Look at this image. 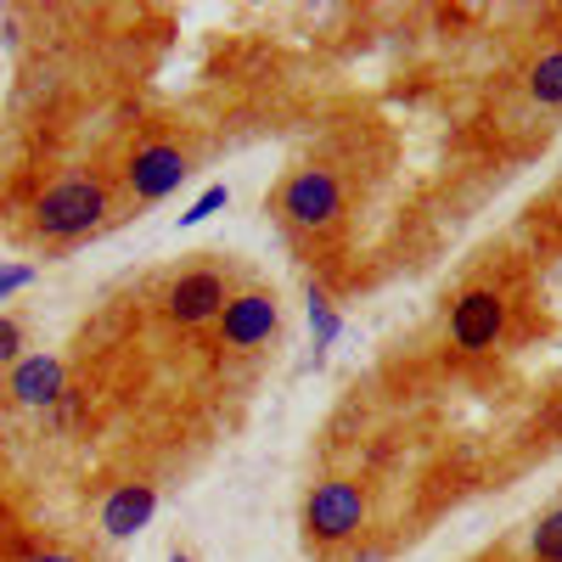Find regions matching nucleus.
Wrapping results in <instances>:
<instances>
[{"label":"nucleus","mask_w":562,"mask_h":562,"mask_svg":"<svg viewBox=\"0 0 562 562\" xmlns=\"http://www.w3.org/2000/svg\"><path fill=\"white\" fill-rule=\"evenodd\" d=\"M102 209H108V198L97 180H63L34 203V225H40V237H79V231L102 220Z\"/></svg>","instance_id":"1"},{"label":"nucleus","mask_w":562,"mask_h":562,"mask_svg":"<svg viewBox=\"0 0 562 562\" xmlns=\"http://www.w3.org/2000/svg\"><path fill=\"white\" fill-rule=\"evenodd\" d=\"M304 524H310L315 540H349L366 524V495L355 484H344V479L315 484L310 501H304Z\"/></svg>","instance_id":"2"},{"label":"nucleus","mask_w":562,"mask_h":562,"mask_svg":"<svg viewBox=\"0 0 562 562\" xmlns=\"http://www.w3.org/2000/svg\"><path fill=\"white\" fill-rule=\"evenodd\" d=\"M338 203H344V192H338V180L326 169H299L288 186H281V214H288L293 225H304V231L333 225Z\"/></svg>","instance_id":"3"},{"label":"nucleus","mask_w":562,"mask_h":562,"mask_svg":"<svg viewBox=\"0 0 562 562\" xmlns=\"http://www.w3.org/2000/svg\"><path fill=\"white\" fill-rule=\"evenodd\" d=\"M186 175H192V164H186V153H180V147H140V153L130 158V169H124L130 192H135L140 203L169 198Z\"/></svg>","instance_id":"4"},{"label":"nucleus","mask_w":562,"mask_h":562,"mask_svg":"<svg viewBox=\"0 0 562 562\" xmlns=\"http://www.w3.org/2000/svg\"><path fill=\"white\" fill-rule=\"evenodd\" d=\"M276 333V299L270 293H237V299H225L220 310V338L231 349H254Z\"/></svg>","instance_id":"5"},{"label":"nucleus","mask_w":562,"mask_h":562,"mask_svg":"<svg viewBox=\"0 0 562 562\" xmlns=\"http://www.w3.org/2000/svg\"><path fill=\"white\" fill-rule=\"evenodd\" d=\"M501 326H506V304H501V293H467L456 310H450V338H456V349H490L495 338H501Z\"/></svg>","instance_id":"6"},{"label":"nucleus","mask_w":562,"mask_h":562,"mask_svg":"<svg viewBox=\"0 0 562 562\" xmlns=\"http://www.w3.org/2000/svg\"><path fill=\"white\" fill-rule=\"evenodd\" d=\"M225 310V281L214 270H192V276H180L175 288H169V315L180 326H203Z\"/></svg>","instance_id":"7"},{"label":"nucleus","mask_w":562,"mask_h":562,"mask_svg":"<svg viewBox=\"0 0 562 562\" xmlns=\"http://www.w3.org/2000/svg\"><path fill=\"white\" fill-rule=\"evenodd\" d=\"M153 506H158V495H153V484H124L108 506H102V529L113 535V540H130L135 529H147V518H153Z\"/></svg>","instance_id":"8"},{"label":"nucleus","mask_w":562,"mask_h":562,"mask_svg":"<svg viewBox=\"0 0 562 562\" xmlns=\"http://www.w3.org/2000/svg\"><path fill=\"white\" fill-rule=\"evenodd\" d=\"M12 394H18L23 405H52V400L63 394V366H57L52 355L18 360V371H12Z\"/></svg>","instance_id":"9"},{"label":"nucleus","mask_w":562,"mask_h":562,"mask_svg":"<svg viewBox=\"0 0 562 562\" xmlns=\"http://www.w3.org/2000/svg\"><path fill=\"white\" fill-rule=\"evenodd\" d=\"M529 97L546 102V108L562 102V52H546V57L529 68Z\"/></svg>","instance_id":"10"},{"label":"nucleus","mask_w":562,"mask_h":562,"mask_svg":"<svg viewBox=\"0 0 562 562\" xmlns=\"http://www.w3.org/2000/svg\"><path fill=\"white\" fill-rule=\"evenodd\" d=\"M535 557H540V562H562V506L540 518V529H535Z\"/></svg>","instance_id":"11"},{"label":"nucleus","mask_w":562,"mask_h":562,"mask_svg":"<svg viewBox=\"0 0 562 562\" xmlns=\"http://www.w3.org/2000/svg\"><path fill=\"white\" fill-rule=\"evenodd\" d=\"M310 333H315V349H326L338 338V310L326 304L321 293H310Z\"/></svg>","instance_id":"12"},{"label":"nucleus","mask_w":562,"mask_h":562,"mask_svg":"<svg viewBox=\"0 0 562 562\" xmlns=\"http://www.w3.org/2000/svg\"><path fill=\"white\" fill-rule=\"evenodd\" d=\"M225 198H231V192H225V186H209V192H203V198H198L192 209H186V214H180V225H203V220H214V214L225 209Z\"/></svg>","instance_id":"13"},{"label":"nucleus","mask_w":562,"mask_h":562,"mask_svg":"<svg viewBox=\"0 0 562 562\" xmlns=\"http://www.w3.org/2000/svg\"><path fill=\"white\" fill-rule=\"evenodd\" d=\"M29 281H34V270H29V265H0V299L18 293V288H29Z\"/></svg>","instance_id":"14"},{"label":"nucleus","mask_w":562,"mask_h":562,"mask_svg":"<svg viewBox=\"0 0 562 562\" xmlns=\"http://www.w3.org/2000/svg\"><path fill=\"white\" fill-rule=\"evenodd\" d=\"M18 349H23L18 321H7V315H0V360H18Z\"/></svg>","instance_id":"15"},{"label":"nucleus","mask_w":562,"mask_h":562,"mask_svg":"<svg viewBox=\"0 0 562 562\" xmlns=\"http://www.w3.org/2000/svg\"><path fill=\"white\" fill-rule=\"evenodd\" d=\"M34 562H74V557H63V551H45V557H34Z\"/></svg>","instance_id":"16"},{"label":"nucleus","mask_w":562,"mask_h":562,"mask_svg":"<svg viewBox=\"0 0 562 562\" xmlns=\"http://www.w3.org/2000/svg\"><path fill=\"white\" fill-rule=\"evenodd\" d=\"M0 40H12V29H7V18H0Z\"/></svg>","instance_id":"17"},{"label":"nucleus","mask_w":562,"mask_h":562,"mask_svg":"<svg viewBox=\"0 0 562 562\" xmlns=\"http://www.w3.org/2000/svg\"><path fill=\"white\" fill-rule=\"evenodd\" d=\"M175 562H192V557H175Z\"/></svg>","instance_id":"18"}]
</instances>
